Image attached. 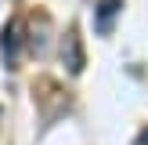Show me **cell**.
Instances as JSON below:
<instances>
[{"instance_id":"6da1fadb","label":"cell","mask_w":148,"mask_h":145,"mask_svg":"<svg viewBox=\"0 0 148 145\" xmlns=\"http://www.w3.org/2000/svg\"><path fill=\"white\" fill-rule=\"evenodd\" d=\"M65 44H69V69L79 72V69H83V58H79V40H76V33L65 36Z\"/></svg>"},{"instance_id":"7a4b0ae2","label":"cell","mask_w":148,"mask_h":145,"mask_svg":"<svg viewBox=\"0 0 148 145\" xmlns=\"http://www.w3.org/2000/svg\"><path fill=\"white\" fill-rule=\"evenodd\" d=\"M116 7H119V0H101L98 4V29H108V18L116 14Z\"/></svg>"},{"instance_id":"277c9868","label":"cell","mask_w":148,"mask_h":145,"mask_svg":"<svg viewBox=\"0 0 148 145\" xmlns=\"http://www.w3.org/2000/svg\"><path fill=\"white\" fill-rule=\"evenodd\" d=\"M134 145H148V127L141 130V134H137V142H134Z\"/></svg>"},{"instance_id":"3957f363","label":"cell","mask_w":148,"mask_h":145,"mask_svg":"<svg viewBox=\"0 0 148 145\" xmlns=\"http://www.w3.org/2000/svg\"><path fill=\"white\" fill-rule=\"evenodd\" d=\"M14 51H18V26H7L4 29V55L14 58Z\"/></svg>"}]
</instances>
